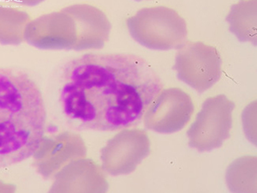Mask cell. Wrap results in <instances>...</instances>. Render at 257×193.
<instances>
[{
	"mask_svg": "<svg viewBox=\"0 0 257 193\" xmlns=\"http://www.w3.org/2000/svg\"><path fill=\"white\" fill-rule=\"evenodd\" d=\"M162 89L158 74L131 53H87L64 68L59 103L77 128L116 131L138 126Z\"/></svg>",
	"mask_w": 257,
	"mask_h": 193,
	"instance_id": "obj_1",
	"label": "cell"
},
{
	"mask_svg": "<svg viewBox=\"0 0 257 193\" xmlns=\"http://www.w3.org/2000/svg\"><path fill=\"white\" fill-rule=\"evenodd\" d=\"M47 122L37 83L22 71L0 68V168L35 155L44 140Z\"/></svg>",
	"mask_w": 257,
	"mask_h": 193,
	"instance_id": "obj_2",
	"label": "cell"
},
{
	"mask_svg": "<svg viewBox=\"0 0 257 193\" xmlns=\"http://www.w3.org/2000/svg\"><path fill=\"white\" fill-rule=\"evenodd\" d=\"M132 37L149 49L181 47L187 39V24L175 10L166 6L148 7L127 20Z\"/></svg>",
	"mask_w": 257,
	"mask_h": 193,
	"instance_id": "obj_3",
	"label": "cell"
},
{
	"mask_svg": "<svg viewBox=\"0 0 257 193\" xmlns=\"http://www.w3.org/2000/svg\"><path fill=\"white\" fill-rule=\"evenodd\" d=\"M234 108L224 94L206 100L188 131L190 147L203 152L221 146L230 136Z\"/></svg>",
	"mask_w": 257,
	"mask_h": 193,
	"instance_id": "obj_4",
	"label": "cell"
},
{
	"mask_svg": "<svg viewBox=\"0 0 257 193\" xmlns=\"http://www.w3.org/2000/svg\"><path fill=\"white\" fill-rule=\"evenodd\" d=\"M174 69L179 79L196 91L204 92L220 78L222 60L216 47L189 42L177 53Z\"/></svg>",
	"mask_w": 257,
	"mask_h": 193,
	"instance_id": "obj_5",
	"label": "cell"
},
{
	"mask_svg": "<svg viewBox=\"0 0 257 193\" xmlns=\"http://www.w3.org/2000/svg\"><path fill=\"white\" fill-rule=\"evenodd\" d=\"M150 153L149 135L142 129H124L102 149L104 169L111 175L134 172Z\"/></svg>",
	"mask_w": 257,
	"mask_h": 193,
	"instance_id": "obj_6",
	"label": "cell"
},
{
	"mask_svg": "<svg viewBox=\"0 0 257 193\" xmlns=\"http://www.w3.org/2000/svg\"><path fill=\"white\" fill-rule=\"evenodd\" d=\"M195 110L192 99L180 88L161 91L144 114L147 128L160 133L178 132L190 121Z\"/></svg>",
	"mask_w": 257,
	"mask_h": 193,
	"instance_id": "obj_7",
	"label": "cell"
},
{
	"mask_svg": "<svg viewBox=\"0 0 257 193\" xmlns=\"http://www.w3.org/2000/svg\"><path fill=\"white\" fill-rule=\"evenodd\" d=\"M227 21L230 30L239 41L256 44V0H242L234 5Z\"/></svg>",
	"mask_w": 257,
	"mask_h": 193,
	"instance_id": "obj_8",
	"label": "cell"
},
{
	"mask_svg": "<svg viewBox=\"0 0 257 193\" xmlns=\"http://www.w3.org/2000/svg\"><path fill=\"white\" fill-rule=\"evenodd\" d=\"M255 157L238 159L228 168L226 177L229 187L233 191H255Z\"/></svg>",
	"mask_w": 257,
	"mask_h": 193,
	"instance_id": "obj_9",
	"label": "cell"
},
{
	"mask_svg": "<svg viewBox=\"0 0 257 193\" xmlns=\"http://www.w3.org/2000/svg\"><path fill=\"white\" fill-rule=\"evenodd\" d=\"M28 15L19 10L0 6V41L18 43L21 41L22 28Z\"/></svg>",
	"mask_w": 257,
	"mask_h": 193,
	"instance_id": "obj_10",
	"label": "cell"
},
{
	"mask_svg": "<svg viewBox=\"0 0 257 193\" xmlns=\"http://www.w3.org/2000/svg\"><path fill=\"white\" fill-rule=\"evenodd\" d=\"M4 1L18 4V5H23V6H35V5H38L44 0H4Z\"/></svg>",
	"mask_w": 257,
	"mask_h": 193,
	"instance_id": "obj_11",
	"label": "cell"
},
{
	"mask_svg": "<svg viewBox=\"0 0 257 193\" xmlns=\"http://www.w3.org/2000/svg\"><path fill=\"white\" fill-rule=\"evenodd\" d=\"M137 1H142V0H137Z\"/></svg>",
	"mask_w": 257,
	"mask_h": 193,
	"instance_id": "obj_12",
	"label": "cell"
}]
</instances>
